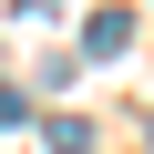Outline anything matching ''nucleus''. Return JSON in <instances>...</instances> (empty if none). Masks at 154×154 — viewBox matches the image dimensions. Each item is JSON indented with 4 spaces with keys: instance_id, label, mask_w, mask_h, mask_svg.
I'll return each mask as SVG.
<instances>
[{
    "instance_id": "20e7f679",
    "label": "nucleus",
    "mask_w": 154,
    "mask_h": 154,
    "mask_svg": "<svg viewBox=\"0 0 154 154\" xmlns=\"http://www.w3.org/2000/svg\"><path fill=\"white\" fill-rule=\"evenodd\" d=\"M144 144H154V113H144Z\"/></svg>"
},
{
    "instance_id": "f03ea898",
    "label": "nucleus",
    "mask_w": 154,
    "mask_h": 154,
    "mask_svg": "<svg viewBox=\"0 0 154 154\" xmlns=\"http://www.w3.org/2000/svg\"><path fill=\"white\" fill-rule=\"evenodd\" d=\"M41 134H51V154H93V123H82V113H51Z\"/></svg>"
},
{
    "instance_id": "7ed1b4c3",
    "label": "nucleus",
    "mask_w": 154,
    "mask_h": 154,
    "mask_svg": "<svg viewBox=\"0 0 154 154\" xmlns=\"http://www.w3.org/2000/svg\"><path fill=\"white\" fill-rule=\"evenodd\" d=\"M0 123H21V93H11V82H0Z\"/></svg>"
},
{
    "instance_id": "f257e3e1",
    "label": "nucleus",
    "mask_w": 154,
    "mask_h": 154,
    "mask_svg": "<svg viewBox=\"0 0 154 154\" xmlns=\"http://www.w3.org/2000/svg\"><path fill=\"white\" fill-rule=\"evenodd\" d=\"M123 41H134V11H93V31H82V51H93V62H113Z\"/></svg>"
}]
</instances>
